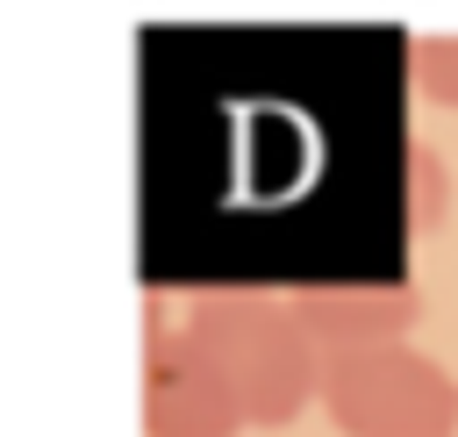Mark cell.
I'll list each match as a JSON object with an SVG mask.
<instances>
[{"label": "cell", "mask_w": 458, "mask_h": 437, "mask_svg": "<svg viewBox=\"0 0 458 437\" xmlns=\"http://www.w3.org/2000/svg\"><path fill=\"white\" fill-rule=\"evenodd\" d=\"M293 315L322 358H344V351L408 344V330L422 322V294L408 279H315L293 294Z\"/></svg>", "instance_id": "4"}, {"label": "cell", "mask_w": 458, "mask_h": 437, "mask_svg": "<svg viewBox=\"0 0 458 437\" xmlns=\"http://www.w3.org/2000/svg\"><path fill=\"white\" fill-rule=\"evenodd\" d=\"M250 430L215 358L150 315L143 330V437H236Z\"/></svg>", "instance_id": "3"}, {"label": "cell", "mask_w": 458, "mask_h": 437, "mask_svg": "<svg viewBox=\"0 0 458 437\" xmlns=\"http://www.w3.org/2000/svg\"><path fill=\"white\" fill-rule=\"evenodd\" d=\"M408 79L422 100L437 107H458V29H429L408 43Z\"/></svg>", "instance_id": "5"}, {"label": "cell", "mask_w": 458, "mask_h": 437, "mask_svg": "<svg viewBox=\"0 0 458 437\" xmlns=\"http://www.w3.org/2000/svg\"><path fill=\"white\" fill-rule=\"evenodd\" d=\"M444 193H451V179H444V158H437L429 143H408V222H415V229H437V215H444Z\"/></svg>", "instance_id": "6"}, {"label": "cell", "mask_w": 458, "mask_h": 437, "mask_svg": "<svg viewBox=\"0 0 458 437\" xmlns=\"http://www.w3.org/2000/svg\"><path fill=\"white\" fill-rule=\"evenodd\" d=\"M179 330L215 358L250 430H286L322 394V351L301 330L293 301L250 294V287H208L186 301Z\"/></svg>", "instance_id": "1"}, {"label": "cell", "mask_w": 458, "mask_h": 437, "mask_svg": "<svg viewBox=\"0 0 458 437\" xmlns=\"http://www.w3.org/2000/svg\"><path fill=\"white\" fill-rule=\"evenodd\" d=\"M315 401L344 437H458V380L415 344L322 358Z\"/></svg>", "instance_id": "2"}]
</instances>
